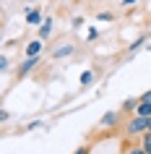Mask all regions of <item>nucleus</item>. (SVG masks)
<instances>
[{
	"mask_svg": "<svg viewBox=\"0 0 151 154\" xmlns=\"http://www.w3.org/2000/svg\"><path fill=\"white\" fill-rule=\"evenodd\" d=\"M151 131V118H143V115H135L125 123V133L128 136H143Z\"/></svg>",
	"mask_w": 151,
	"mask_h": 154,
	"instance_id": "obj_1",
	"label": "nucleus"
},
{
	"mask_svg": "<svg viewBox=\"0 0 151 154\" xmlns=\"http://www.w3.org/2000/svg\"><path fill=\"white\" fill-rule=\"evenodd\" d=\"M73 52H76V45H73L71 39H65V42H60V45H57V47L52 50L50 55L55 57V60H60V57H71Z\"/></svg>",
	"mask_w": 151,
	"mask_h": 154,
	"instance_id": "obj_2",
	"label": "nucleus"
},
{
	"mask_svg": "<svg viewBox=\"0 0 151 154\" xmlns=\"http://www.w3.org/2000/svg\"><path fill=\"white\" fill-rule=\"evenodd\" d=\"M42 47H44V42L37 37V39H32L29 45H26L24 52H26V57H37V55H42Z\"/></svg>",
	"mask_w": 151,
	"mask_h": 154,
	"instance_id": "obj_3",
	"label": "nucleus"
},
{
	"mask_svg": "<svg viewBox=\"0 0 151 154\" xmlns=\"http://www.w3.org/2000/svg\"><path fill=\"white\" fill-rule=\"evenodd\" d=\"M37 34H39V39H42V42H47V39H50V34H52V18H50V16L42 18V26H39V32H37Z\"/></svg>",
	"mask_w": 151,
	"mask_h": 154,
	"instance_id": "obj_4",
	"label": "nucleus"
},
{
	"mask_svg": "<svg viewBox=\"0 0 151 154\" xmlns=\"http://www.w3.org/2000/svg\"><path fill=\"white\" fill-rule=\"evenodd\" d=\"M37 63H39V55L37 57H26L24 63H21V68H18V79H21V76H29L32 68H37Z\"/></svg>",
	"mask_w": 151,
	"mask_h": 154,
	"instance_id": "obj_5",
	"label": "nucleus"
},
{
	"mask_svg": "<svg viewBox=\"0 0 151 154\" xmlns=\"http://www.w3.org/2000/svg\"><path fill=\"white\" fill-rule=\"evenodd\" d=\"M117 120H120V112H107L102 120H99V125H102V128H115Z\"/></svg>",
	"mask_w": 151,
	"mask_h": 154,
	"instance_id": "obj_6",
	"label": "nucleus"
},
{
	"mask_svg": "<svg viewBox=\"0 0 151 154\" xmlns=\"http://www.w3.org/2000/svg\"><path fill=\"white\" fill-rule=\"evenodd\" d=\"M133 112H135V115H143V118H151V102H143V99H138Z\"/></svg>",
	"mask_w": 151,
	"mask_h": 154,
	"instance_id": "obj_7",
	"label": "nucleus"
},
{
	"mask_svg": "<svg viewBox=\"0 0 151 154\" xmlns=\"http://www.w3.org/2000/svg\"><path fill=\"white\" fill-rule=\"evenodd\" d=\"M122 154H146V149H143L141 144H138V146L128 144V146H122Z\"/></svg>",
	"mask_w": 151,
	"mask_h": 154,
	"instance_id": "obj_8",
	"label": "nucleus"
},
{
	"mask_svg": "<svg viewBox=\"0 0 151 154\" xmlns=\"http://www.w3.org/2000/svg\"><path fill=\"white\" fill-rule=\"evenodd\" d=\"M26 21L29 24H42V13L39 11H26Z\"/></svg>",
	"mask_w": 151,
	"mask_h": 154,
	"instance_id": "obj_9",
	"label": "nucleus"
},
{
	"mask_svg": "<svg viewBox=\"0 0 151 154\" xmlns=\"http://www.w3.org/2000/svg\"><path fill=\"white\" fill-rule=\"evenodd\" d=\"M141 146H143V149H146V154H151V131H149V133H143V136H141Z\"/></svg>",
	"mask_w": 151,
	"mask_h": 154,
	"instance_id": "obj_10",
	"label": "nucleus"
},
{
	"mask_svg": "<svg viewBox=\"0 0 151 154\" xmlns=\"http://www.w3.org/2000/svg\"><path fill=\"white\" fill-rule=\"evenodd\" d=\"M91 81H94V71H83L81 73V86H89Z\"/></svg>",
	"mask_w": 151,
	"mask_h": 154,
	"instance_id": "obj_11",
	"label": "nucleus"
},
{
	"mask_svg": "<svg viewBox=\"0 0 151 154\" xmlns=\"http://www.w3.org/2000/svg\"><path fill=\"white\" fill-rule=\"evenodd\" d=\"M96 18H99V21H115V13H110V11H99Z\"/></svg>",
	"mask_w": 151,
	"mask_h": 154,
	"instance_id": "obj_12",
	"label": "nucleus"
},
{
	"mask_svg": "<svg viewBox=\"0 0 151 154\" xmlns=\"http://www.w3.org/2000/svg\"><path fill=\"white\" fill-rule=\"evenodd\" d=\"M143 42H146V37H138V39H135V42H133V45H130V52H135V50L141 47Z\"/></svg>",
	"mask_w": 151,
	"mask_h": 154,
	"instance_id": "obj_13",
	"label": "nucleus"
},
{
	"mask_svg": "<svg viewBox=\"0 0 151 154\" xmlns=\"http://www.w3.org/2000/svg\"><path fill=\"white\" fill-rule=\"evenodd\" d=\"M8 65H11V60H8V57H5V55H0V73L5 71V68H8Z\"/></svg>",
	"mask_w": 151,
	"mask_h": 154,
	"instance_id": "obj_14",
	"label": "nucleus"
},
{
	"mask_svg": "<svg viewBox=\"0 0 151 154\" xmlns=\"http://www.w3.org/2000/svg\"><path fill=\"white\" fill-rule=\"evenodd\" d=\"M73 154H91V146H89V144H86V146H78Z\"/></svg>",
	"mask_w": 151,
	"mask_h": 154,
	"instance_id": "obj_15",
	"label": "nucleus"
},
{
	"mask_svg": "<svg viewBox=\"0 0 151 154\" xmlns=\"http://www.w3.org/2000/svg\"><path fill=\"white\" fill-rule=\"evenodd\" d=\"M8 118H11V112H8V110H0V123H5Z\"/></svg>",
	"mask_w": 151,
	"mask_h": 154,
	"instance_id": "obj_16",
	"label": "nucleus"
},
{
	"mask_svg": "<svg viewBox=\"0 0 151 154\" xmlns=\"http://www.w3.org/2000/svg\"><path fill=\"white\" fill-rule=\"evenodd\" d=\"M42 125V120H34V123H29V125H26V131H34V128H39Z\"/></svg>",
	"mask_w": 151,
	"mask_h": 154,
	"instance_id": "obj_17",
	"label": "nucleus"
},
{
	"mask_svg": "<svg viewBox=\"0 0 151 154\" xmlns=\"http://www.w3.org/2000/svg\"><path fill=\"white\" fill-rule=\"evenodd\" d=\"M138 99H143V102H151V89H149V91H143V94H141Z\"/></svg>",
	"mask_w": 151,
	"mask_h": 154,
	"instance_id": "obj_18",
	"label": "nucleus"
},
{
	"mask_svg": "<svg viewBox=\"0 0 151 154\" xmlns=\"http://www.w3.org/2000/svg\"><path fill=\"white\" fill-rule=\"evenodd\" d=\"M135 0H122V5H133Z\"/></svg>",
	"mask_w": 151,
	"mask_h": 154,
	"instance_id": "obj_19",
	"label": "nucleus"
}]
</instances>
